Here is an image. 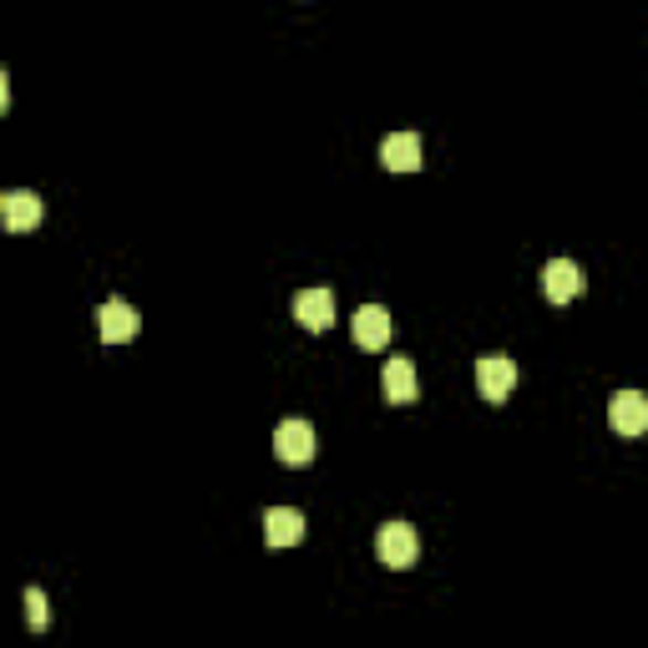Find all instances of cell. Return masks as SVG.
Instances as JSON below:
<instances>
[{
  "label": "cell",
  "mask_w": 648,
  "mask_h": 648,
  "mask_svg": "<svg viewBox=\"0 0 648 648\" xmlns=\"http://www.w3.org/2000/svg\"><path fill=\"white\" fill-rule=\"evenodd\" d=\"M375 553H380L385 567H400V573H406L420 557V532L410 527V522H385L380 537H375Z\"/></svg>",
  "instance_id": "obj_1"
},
{
  "label": "cell",
  "mask_w": 648,
  "mask_h": 648,
  "mask_svg": "<svg viewBox=\"0 0 648 648\" xmlns=\"http://www.w3.org/2000/svg\"><path fill=\"white\" fill-rule=\"evenodd\" d=\"M274 457L284 461V467H310L314 461V426L310 420H279Z\"/></svg>",
  "instance_id": "obj_2"
},
{
  "label": "cell",
  "mask_w": 648,
  "mask_h": 648,
  "mask_svg": "<svg viewBox=\"0 0 648 648\" xmlns=\"http://www.w3.org/2000/svg\"><path fill=\"white\" fill-rule=\"evenodd\" d=\"M608 420L618 436H644L648 431V396H638V390H618V396L608 400Z\"/></svg>",
  "instance_id": "obj_3"
},
{
  "label": "cell",
  "mask_w": 648,
  "mask_h": 648,
  "mask_svg": "<svg viewBox=\"0 0 648 648\" xmlns=\"http://www.w3.org/2000/svg\"><path fill=\"white\" fill-rule=\"evenodd\" d=\"M516 385V365L506 360V355H481L477 360V390L487 400H506Z\"/></svg>",
  "instance_id": "obj_4"
},
{
  "label": "cell",
  "mask_w": 648,
  "mask_h": 648,
  "mask_svg": "<svg viewBox=\"0 0 648 648\" xmlns=\"http://www.w3.org/2000/svg\"><path fill=\"white\" fill-rule=\"evenodd\" d=\"M96 330H102V339H107V345H127V339H137L143 320H137L133 304L107 300V304H102V314H96Z\"/></svg>",
  "instance_id": "obj_5"
},
{
  "label": "cell",
  "mask_w": 648,
  "mask_h": 648,
  "mask_svg": "<svg viewBox=\"0 0 648 648\" xmlns=\"http://www.w3.org/2000/svg\"><path fill=\"white\" fill-rule=\"evenodd\" d=\"M0 213H6V229H11V233H25V229H36L41 218H46V203H41L36 192L15 188V192H6V198H0Z\"/></svg>",
  "instance_id": "obj_6"
},
{
  "label": "cell",
  "mask_w": 648,
  "mask_h": 648,
  "mask_svg": "<svg viewBox=\"0 0 648 648\" xmlns=\"http://www.w3.org/2000/svg\"><path fill=\"white\" fill-rule=\"evenodd\" d=\"M542 294L553 304H567L583 294V269L573 264V259H553V264L542 269Z\"/></svg>",
  "instance_id": "obj_7"
},
{
  "label": "cell",
  "mask_w": 648,
  "mask_h": 648,
  "mask_svg": "<svg viewBox=\"0 0 648 648\" xmlns=\"http://www.w3.org/2000/svg\"><path fill=\"white\" fill-rule=\"evenodd\" d=\"M294 320H300L310 335L330 330V324H335V294H330V289H304L300 300H294Z\"/></svg>",
  "instance_id": "obj_8"
},
{
  "label": "cell",
  "mask_w": 648,
  "mask_h": 648,
  "mask_svg": "<svg viewBox=\"0 0 648 648\" xmlns=\"http://www.w3.org/2000/svg\"><path fill=\"white\" fill-rule=\"evenodd\" d=\"M380 385H385V400L390 406H410V400L420 396V380H416V365L400 355V360H390L385 365V375H380Z\"/></svg>",
  "instance_id": "obj_9"
},
{
  "label": "cell",
  "mask_w": 648,
  "mask_h": 648,
  "mask_svg": "<svg viewBox=\"0 0 648 648\" xmlns=\"http://www.w3.org/2000/svg\"><path fill=\"white\" fill-rule=\"evenodd\" d=\"M304 537V516L294 506H269L264 512V542L269 547H294Z\"/></svg>",
  "instance_id": "obj_10"
},
{
  "label": "cell",
  "mask_w": 648,
  "mask_h": 648,
  "mask_svg": "<svg viewBox=\"0 0 648 648\" xmlns=\"http://www.w3.org/2000/svg\"><path fill=\"white\" fill-rule=\"evenodd\" d=\"M385 339H390V314H385L380 304H360V310H355V345L380 349Z\"/></svg>",
  "instance_id": "obj_11"
},
{
  "label": "cell",
  "mask_w": 648,
  "mask_h": 648,
  "mask_svg": "<svg viewBox=\"0 0 648 648\" xmlns=\"http://www.w3.org/2000/svg\"><path fill=\"white\" fill-rule=\"evenodd\" d=\"M380 163L390 173H416L420 168V137L416 133H390L380 147Z\"/></svg>",
  "instance_id": "obj_12"
},
{
  "label": "cell",
  "mask_w": 648,
  "mask_h": 648,
  "mask_svg": "<svg viewBox=\"0 0 648 648\" xmlns=\"http://www.w3.org/2000/svg\"><path fill=\"white\" fill-rule=\"evenodd\" d=\"M25 608H31V628H46L51 624V603H46V593H41V588L25 593Z\"/></svg>",
  "instance_id": "obj_13"
}]
</instances>
